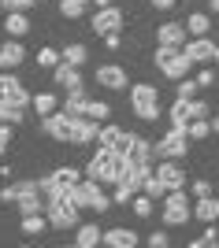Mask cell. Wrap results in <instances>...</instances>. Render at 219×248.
Wrapping results in <instances>:
<instances>
[{
    "mask_svg": "<svg viewBox=\"0 0 219 248\" xmlns=\"http://www.w3.org/2000/svg\"><path fill=\"white\" fill-rule=\"evenodd\" d=\"M212 82H216V74H212V71H201L197 74V85H201V89H208Z\"/></svg>",
    "mask_w": 219,
    "mask_h": 248,
    "instance_id": "obj_45",
    "label": "cell"
},
{
    "mask_svg": "<svg viewBox=\"0 0 219 248\" xmlns=\"http://www.w3.org/2000/svg\"><path fill=\"white\" fill-rule=\"evenodd\" d=\"M101 137V130H97L93 119H74V134H71V145H89V141H97Z\"/></svg>",
    "mask_w": 219,
    "mask_h": 248,
    "instance_id": "obj_20",
    "label": "cell"
},
{
    "mask_svg": "<svg viewBox=\"0 0 219 248\" xmlns=\"http://www.w3.org/2000/svg\"><path fill=\"white\" fill-rule=\"evenodd\" d=\"M141 193H145V197H152V200H160V197H167L171 189H167V182H164V178L156 174V170H152V174L145 178V186H141Z\"/></svg>",
    "mask_w": 219,
    "mask_h": 248,
    "instance_id": "obj_26",
    "label": "cell"
},
{
    "mask_svg": "<svg viewBox=\"0 0 219 248\" xmlns=\"http://www.w3.org/2000/svg\"><path fill=\"white\" fill-rule=\"evenodd\" d=\"M186 30H189V37H204V33L212 30V19L204 15V11H197V15L186 19Z\"/></svg>",
    "mask_w": 219,
    "mask_h": 248,
    "instance_id": "obj_27",
    "label": "cell"
},
{
    "mask_svg": "<svg viewBox=\"0 0 219 248\" xmlns=\"http://www.w3.org/2000/svg\"><path fill=\"white\" fill-rule=\"evenodd\" d=\"M93 30L97 33H119L123 30V11L119 8H97V15H93Z\"/></svg>",
    "mask_w": 219,
    "mask_h": 248,
    "instance_id": "obj_11",
    "label": "cell"
},
{
    "mask_svg": "<svg viewBox=\"0 0 219 248\" xmlns=\"http://www.w3.org/2000/svg\"><path fill=\"white\" fill-rule=\"evenodd\" d=\"M130 104H134V115L141 119V123H156L160 119V93L156 85H134L130 89Z\"/></svg>",
    "mask_w": 219,
    "mask_h": 248,
    "instance_id": "obj_3",
    "label": "cell"
},
{
    "mask_svg": "<svg viewBox=\"0 0 219 248\" xmlns=\"http://www.w3.org/2000/svg\"><path fill=\"white\" fill-rule=\"evenodd\" d=\"M85 60H89V48H85V45H67V48H63V63H71V67H82Z\"/></svg>",
    "mask_w": 219,
    "mask_h": 248,
    "instance_id": "obj_31",
    "label": "cell"
},
{
    "mask_svg": "<svg viewBox=\"0 0 219 248\" xmlns=\"http://www.w3.org/2000/svg\"><path fill=\"white\" fill-rule=\"evenodd\" d=\"M8 145H11V123H0V155L8 152Z\"/></svg>",
    "mask_w": 219,
    "mask_h": 248,
    "instance_id": "obj_43",
    "label": "cell"
},
{
    "mask_svg": "<svg viewBox=\"0 0 219 248\" xmlns=\"http://www.w3.org/2000/svg\"><path fill=\"white\" fill-rule=\"evenodd\" d=\"M89 11V0H60V15L63 19H82Z\"/></svg>",
    "mask_w": 219,
    "mask_h": 248,
    "instance_id": "obj_28",
    "label": "cell"
},
{
    "mask_svg": "<svg viewBox=\"0 0 219 248\" xmlns=\"http://www.w3.org/2000/svg\"><path fill=\"white\" fill-rule=\"evenodd\" d=\"M97 8H112V0H93Z\"/></svg>",
    "mask_w": 219,
    "mask_h": 248,
    "instance_id": "obj_49",
    "label": "cell"
},
{
    "mask_svg": "<svg viewBox=\"0 0 219 248\" xmlns=\"http://www.w3.org/2000/svg\"><path fill=\"white\" fill-rule=\"evenodd\" d=\"M212 130H216V134H219V115H216V119H212Z\"/></svg>",
    "mask_w": 219,
    "mask_h": 248,
    "instance_id": "obj_51",
    "label": "cell"
},
{
    "mask_svg": "<svg viewBox=\"0 0 219 248\" xmlns=\"http://www.w3.org/2000/svg\"><path fill=\"white\" fill-rule=\"evenodd\" d=\"M41 130L52 141H63V145H71V134H74V115L67 111H52L49 119H41Z\"/></svg>",
    "mask_w": 219,
    "mask_h": 248,
    "instance_id": "obj_8",
    "label": "cell"
},
{
    "mask_svg": "<svg viewBox=\"0 0 219 248\" xmlns=\"http://www.w3.org/2000/svg\"><path fill=\"white\" fill-rule=\"evenodd\" d=\"M201 85L197 82H189V78H182V82H178V100H193V93H197Z\"/></svg>",
    "mask_w": 219,
    "mask_h": 248,
    "instance_id": "obj_39",
    "label": "cell"
},
{
    "mask_svg": "<svg viewBox=\"0 0 219 248\" xmlns=\"http://www.w3.org/2000/svg\"><path fill=\"white\" fill-rule=\"evenodd\" d=\"M208 8H212V11H216V15H219V0H208Z\"/></svg>",
    "mask_w": 219,
    "mask_h": 248,
    "instance_id": "obj_50",
    "label": "cell"
},
{
    "mask_svg": "<svg viewBox=\"0 0 219 248\" xmlns=\"http://www.w3.org/2000/svg\"><path fill=\"white\" fill-rule=\"evenodd\" d=\"M74 248H89V245H74Z\"/></svg>",
    "mask_w": 219,
    "mask_h": 248,
    "instance_id": "obj_52",
    "label": "cell"
},
{
    "mask_svg": "<svg viewBox=\"0 0 219 248\" xmlns=\"http://www.w3.org/2000/svg\"><path fill=\"white\" fill-rule=\"evenodd\" d=\"M189 108H193V119H208V104L204 100H189Z\"/></svg>",
    "mask_w": 219,
    "mask_h": 248,
    "instance_id": "obj_44",
    "label": "cell"
},
{
    "mask_svg": "<svg viewBox=\"0 0 219 248\" xmlns=\"http://www.w3.org/2000/svg\"><path fill=\"white\" fill-rule=\"evenodd\" d=\"M74 245L101 248V245H104V230H101V226H78V237H74Z\"/></svg>",
    "mask_w": 219,
    "mask_h": 248,
    "instance_id": "obj_25",
    "label": "cell"
},
{
    "mask_svg": "<svg viewBox=\"0 0 219 248\" xmlns=\"http://www.w3.org/2000/svg\"><path fill=\"white\" fill-rule=\"evenodd\" d=\"M167 241H171V237H167V230H156V233H149V237H145V245L149 248H167Z\"/></svg>",
    "mask_w": 219,
    "mask_h": 248,
    "instance_id": "obj_41",
    "label": "cell"
},
{
    "mask_svg": "<svg viewBox=\"0 0 219 248\" xmlns=\"http://www.w3.org/2000/svg\"><path fill=\"white\" fill-rule=\"evenodd\" d=\"M156 67L171 78V82H182L186 78V71L193 67V60H189L186 52L178 48H167V45H156Z\"/></svg>",
    "mask_w": 219,
    "mask_h": 248,
    "instance_id": "obj_5",
    "label": "cell"
},
{
    "mask_svg": "<svg viewBox=\"0 0 219 248\" xmlns=\"http://www.w3.org/2000/svg\"><path fill=\"white\" fill-rule=\"evenodd\" d=\"M30 108H34L37 115H41V119H49V115L56 111V93H37V96H34V104H30Z\"/></svg>",
    "mask_w": 219,
    "mask_h": 248,
    "instance_id": "obj_29",
    "label": "cell"
},
{
    "mask_svg": "<svg viewBox=\"0 0 219 248\" xmlns=\"http://www.w3.org/2000/svg\"><path fill=\"white\" fill-rule=\"evenodd\" d=\"M15 207H19V215H41V211H49V200H41V193H30V197H22Z\"/></svg>",
    "mask_w": 219,
    "mask_h": 248,
    "instance_id": "obj_24",
    "label": "cell"
},
{
    "mask_svg": "<svg viewBox=\"0 0 219 248\" xmlns=\"http://www.w3.org/2000/svg\"><path fill=\"white\" fill-rule=\"evenodd\" d=\"M63 111L74 115V119H85L89 115V100H85L82 89H74V93H67V100H63Z\"/></svg>",
    "mask_w": 219,
    "mask_h": 248,
    "instance_id": "obj_23",
    "label": "cell"
},
{
    "mask_svg": "<svg viewBox=\"0 0 219 248\" xmlns=\"http://www.w3.org/2000/svg\"><path fill=\"white\" fill-rule=\"evenodd\" d=\"M104 245L108 248H137V233L134 230H126V226H115L104 233Z\"/></svg>",
    "mask_w": 219,
    "mask_h": 248,
    "instance_id": "obj_21",
    "label": "cell"
},
{
    "mask_svg": "<svg viewBox=\"0 0 219 248\" xmlns=\"http://www.w3.org/2000/svg\"><path fill=\"white\" fill-rule=\"evenodd\" d=\"M22 60H26V48H22L19 41H4L0 45V71H15Z\"/></svg>",
    "mask_w": 219,
    "mask_h": 248,
    "instance_id": "obj_16",
    "label": "cell"
},
{
    "mask_svg": "<svg viewBox=\"0 0 219 248\" xmlns=\"http://www.w3.org/2000/svg\"><path fill=\"white\" fill-rule=\"evenodd\" d=\"M30 193H41V182H30V178H26V182H11V186L0 189V200H4V204H19V200L30 197Z\"/></svg>",
    "mask_w": 219,
    "mask_h": 248,
    "instance_id": "obj_12",
    "label": "cell"
},
{
    "mask_svg": "<svg viewBox=\"0 0 219 248\" xmlns=\"http://www.w3.org/2000/svg\"><path fill=\"white\" fill-rule=\"evenodd\" d=\"M22 119H26V108H15V104H4V100H0V123L19 126Z\"/></svg>",
    "mask_w": 219,
    "mask_h": 248,
    "instance_id": "obj_32",
    "label": "cell"
},
{
    "mask_svg": "<svg viewBox=\"0 0 219 248\" xmlns=\"http://www.w3.org/2000/svg\"><path fill=\"white\" fill-rule=\"evenodd\" d=\"M97 85H104V89H126V71L115 67V63H104V67H97Z\"/></svg>",
    "mask_w": 219,
    "mask_h": 248,
    "instance_id": "obj_14",
    "label": "cell"
},
{
    "mask_svg": "<svg viewBox=\"0 0 219 248\" xmlns=\"http://www.w3.org/2000/svg\"><path fill=\"white\" fill-rule=\"evenodd\" d=\"M130 207H134L137 218H149V215H152V197H145V193H141V197L130 200Z\"/></svg>",
    "mask_w": 219,
    "mask_h": 248,
    "instance_id": "obj_37",
    "label": "cell"
},
{
    "mask_svg": "<svg viewBox=\"0 0 219 248\" xmlns=\"http://www.w3.org/2000/svg\"><path fill=\"white\" fill-rule=\"evenodd\" d=\"M186 22H164L156 26V45H167V48H186Z\"/></svg>",
    "mask_w": 219,
    "mask_h": 248,
    "instance_id": "obj_10",
    "label": "cell"
},
{
    "mask_svg": "<svg viewBox=\"0 0 219 248\" xmlns=\"http://www.w3.org/2000/svg\"><path fill=\"white\" fill-rule=\"evenodd\" d=\"M212 248H219V241H216V245H212Z\"/></svg>",
    "mask_w": 219,
    "mask_h": 248,
    "instance_id": "obj_53",
    "label": "cell"
},
{
    "mask_svg": "<svg viewBox=\"0 0 219 248\" xmlns=\"http://www.w3.org/2000/svg\"><path fill=\"white\" fill-rule=\"evenodd\" d=\"M71 197H74L78 207H89V211H97V215L112 211V200L101 193V182H93V178H82V182L71 189Z\"/></svg>",
    "mask_w": 219,
    "mask_h": 248,
    "instance_id": "obj_2",
    "label": "cell"
},
{
    "mask_svg": "<svg viewBox=\"0 0 219 248\" xmlns=\"http://www.w3.org/2000/svg\"><path fill=\"white\" fill-rule=\"evenodd\" d=\"M189 215H193V211H189L182 189H175V193H167V197H164V226H186Z\"/></svg>",
    "mask_w": 219,
    "mask_h": 248,
    "instance_id": "obj_6",
    "label": "cell"
},
{
    "mask_svg": "<svg viewBox=\"0 0 219 248\" xmlns=\"http://www.w3.org/2000/svg\"><path fill=\"white\" fill-rule=\"evenodd\" d=\"M156 174H160V178L167 182V189H171V193L186 186V174H182V167H178V159H167V163H160V167H156Z\"/></svg>",
    "mask_w": 219,
    "mask_h": 248,
    "instance_id": "obj_18",
    "label": "cell"
},
{
    "mask_svg": "<svg viewBox=\"0 0 219 248\" xmlns=\"http://www.w3.org/2000/svg\"><path fill=\"white\" fill-rule=\"evenodd\" d=\"M193 215H197V218H204V222H216V218H219V204H216L212 197H204V200H197Z\"/></svg>",
    "mask_w": 219,
    "mask_h": 248,
    "instance_id": "obj_30",
    "label": "cell"
},
{
    "mask_svg": "<svg viewBox=\"0 0 219 248\" xmlns=\"http://www.w3.org/2000/svg\"><path fill=\"white\" fill-rule=\"evenodd\" d=\"M216 204H219V200H216Z\"/></svg>",
    "mask_w": 219,
    "mask_h": 248,
    "instance_id": "obj_57",
    "label": "cell"
},
{
    "mask_svg": "<svg viewBox=\"0 0 219 248\" xmlns=\"http://www.w3.org/2000/svg\"><path fill=\"white\" fill-rule=\"evenodd\" d=\"M149 4H152V8H156V11H167V8H171V4H175V0H149Z\"/></svg>",
    "mask_w": 219,
    "mask_h": 248,
    "instance_id": "obj_47",
    "label": "cell"
},
{
    "mask_svg": "<svg viewBox=\"0 0 219 248\" xmlns=\"http://www.w3.org/2000/svg\"><path fill=\"white\" fill-rule=\"evenodd\" d=\"M216 60H219V52H216Z\"/></svg>",
    "mask_w": 219,
    "mask_h": 248,
    "instance_id": "obj_55",
    "label": "cell"
},
{
    "mask_svg": "<svg viewBox=\"0 0 219 248\" xmlns=\"http://www.w3.org/2000/svg\"><path fill=\"white\" fill-rule=\"evenodd\" d=\"M0 4H4V11L11 15V11H30L37 0H0Z\"/></svg>",
    "mask_w": 219,
    "mask_h": 248,
    "instance_id": "obj_40",
    "label": "cell"
},
{
    "mask_svg": "<svg viewBox=\"0 0 219 248\" xmlns=\"http://www.w3.org/2000/svg\"><path fill=\"white\" fill-rule=\"evenodd\" d=\"M19 248H26V245H19Z\"/></svg>",
    "mask_w": 219,
    "mask_h": 248,
    "instance_id": "obj_56",
    "label": "cell"
},
{
    "mask_svg": "<svg viewBox=\"0 0 219 248\" xmlns=\"http://www.w3.org/2000/svg\"><path fill=\"white\" fill-rule=\"evenodd\" d=\"M52 78H56V85H63L67 93H74V89H82V74H78V67H71V63H60L52 71Z\"/></svg>",
    "mask_w": 219,
    "mask_h": 248,
    "instance_id": "obj_17",
    "label": "cell"
},
{
    "mask_svg": "<svg viewBox=\"0 0 219 248\" xmlns=\"http://www.w3.org/2000/svg\"><path fill=\"white\" fill-rule=\"evenodd\" d=\"M152 152L164 155V159H186V152H189V134H186V130H171L160 145H152Z\"/></svg>",
    "mask_w": 219,
    "mask_h": 248,
    "instance_id": "obj_9",
    "label": "cell"
},
{
    "mask_svg": "<svg viewBox=\"0 0 219 248\" xmlns=\"http://www.w3.org/2000/svg\"><path fill=\"white\" fill-rule=\"evenodd\" d=\"M182 52H186L193 63H208V60H216L219 45H212L208 37H193V41H186V48H182Z\"/></svg>",
    "mask_w": 219,
    "mask_h": 248,
    "instance_id": "obj_13",
    "label": "cell"
},
{
    "mask_svg": "<svg viewBox=\"0 0 219 248\" xmlns=\"http://www.w3.org/2000/svg\"><path fill=\"white\" fill-rule=\"evenodd\" d=\"M186 134H189V141H204V137L212 134V119H193Z\"/></svg>",
    "mask_w": 219,
    "mask_h": 248,
    "instance_id": "obj_35",
    "label": "cell"
},
{
    "mask_svg": "<svg viewBox=\"0 0 219 248\" xmlns=\"http://www.w3.org/2000/svg\"><path fill=\"white\" fill-rule=\"evenodd\" d=\"M104 45H108V52H115L119 45H123V37H119V33H108V37H104Z\"/></svg>",
    "mask_w": 219,
    "mask_h": 248,
    "instance_id": "obj_46",
    "label": "cell"
},
{
    "mask_svg": "<svg viewBox=\"0 0 219 248\" xmlns=\"http://www.w3.org/2000/svg\"><path fill=\"white\" fill-rule=\"evenodd\" d=\"M112 115V108H108L104 100H89V115L85 119H93V123H101V119H108Z\"/></svg>",
    "mask_w": 219,
    "mask_h": 248,
    "instance_id": "obj_38",
    "label": "cell"
},
{
    "mask_svg": "<svg viewBox=\"0 0 219 248\" xmlns=\"http://www.w3.org/2000/svg\"><path fill=\"white\" fill-rule=\"evenodd\" d=\"M4 30H8L11 41H19L22 33H30V19H26V11H11L8 19H4Z\"/></svg>",
    "mask_w": 219,
    "mask_h": 248,
    "instance_id": "obj_22",
    "label": "cell"
},
{
    "mask_svg": "<svg viewBox=\"0 0 219 248\" xmlns=\"http://www.w3.org/2000/svg\"><path fill=\"white\" fill-rule=\"evenodd\" d=\"M63 63V52H56V48H41L37 52V67H49V71H56Z\"/></svg>",
    "mask_w": 219,
    "mask_h": 248,
    "instance_id": "obj_36",
    "label": "cell"
},
{
    "mask_svg": "<svg viewBox=\"0 0 219 248\" xmlns=\"http://www.w3.org/2000/svg\"><path fill=\"white\" fill-rule=\"evenodd\" d=\"M60 248H67V245H60ZM71 248H74V245H71Z\"/></svg>",
    "mask_w": 219,
    "mask_h": 248,
    "instance_id": "obj_54",
    "label": "cell"
},
{
    "mask_svg": "<svg viewBox=\"0 0 219 248\" xmlns=\"http://www.w3.org/2000/svg\"><path fill=\"white\" fill-rule=\"evenodd\" d=\"M123 167H126V155L101 148V152L89 159V167H85V178H93L101 186H119V182H123Z\"/></svg>",
    "mask_w": 219,
    "mask_h": 248,
    "instance_id": "obj_1",
    "label": "cell"
},
{
    "mask_svg": "<svg viewBox=\"0 0 219 248\" xmlns=\"http://www.w3.org/2000/svg\"><path fill=\"white\" fill-rule=\"evenodd\" d=\"M78 211L82 207L74 204V197L71 193H63V197H56V200H49V222H52L56 230H78Z\"/></svg>",
    "mask_w": 219,
    "mask_h": 248,
    "instance_id": "obj_4",
    "label": "cell"
},
{
    "mask_svg": "<svg viewBox=\"0 0 219 248\" xmlns=\"http://www.w3.org/2000/svg\"><path fill=\"white\" fill-rule=\"evenodd\" d=\"M52 178H56V182H60L63 189H74V186H78V182H82V174H78L74 167H60V170H52Z\"/></svg>",
    "mask_w": 219,
    "mask_h": 248,
    "instance_id": "obj_34",
    "label": "cell"
},
{
    "mask_svg": "<svg viewBox=\"0 0 219 248\" xmlns=\"http://www.w3.org/2000/svg\"><path fill=\"white\" fill-rule=\"evenodd\" d=\"M186 248H212V245H208V241H204V237H197V241H189Z\"/></svg>",
    "mask_w": 219,
    "mask_h": 248,
    "instance_id": "obj_48",
    "label": "cell"
},
{
    "mask_svg": "<svg viewBox=\"0 0 219 248\" xmlns=\"http://www.w3.org/2000/svg\"><path fill=\"white\" fill-rule=\"evenodd\" d=\"M193 197H197V200L212 197V182H208V178H197V182H193Z\"/></svg>",
    "mask_w": 219,
    "mask_h": 248,
    "instance_id": "obj_42",
    "label": "cell"
},
{
    "mask_svg": "<svg viewBox=\"0 0 219 248\" xmlns=\"http://www.w3.org/2000/svg\"><path fill=\"white\" fill-rule=\"evenodd\" d=\"M167 119H171V130H189V123H193V108H189V100H175V104H171V111H167Z\"/></svg>",
    "mask_w": 219,
    "mask_h": 248,
    "instance_id": "obj_19",
    "label": "cell"
},
{
    "mask_svg": "<svg viewBox=\"0 0 219 248\" xmlns=\"http://www.w3.org/2000/svg\"><path fill=\"white\" fill-rule=\"evenodd\" d=\"M0 100H4V104H15V108H30L34 96L22 89V82L11 71H0Z\"/></svg>",
    "mask_w": 219,
    "mask_h": 248,
    "instance_id": "obj_7",
    "label": "cell"
},
{
    "mask_svg": "<svg viewBox=\"0 0 219 248\" xmlns=\"http://www.w3.org/2000/svg\"><path fill=\"white\" fill-rule=\"evenodd\" d=\"M45 226H52V222H49V215H22V233H41Z\"/></svg>",
    "mask_w": 219,
    "mask_h": 248,
    "instance_id": "obj_33",
    "label": "cell"
},
{
    "mask_svg": "<svg viewBox=\"0 0 219 248\" xmlns=\"http://www.w3.org/2000/svg\"><path fill=\"white\" fill-rule=\"evenodd\" d=\"M126 137H130V134H123L119 126H104V130H101V137H97V145L108 148V152L126 155Z\"/></svg>",
    "mask_w": 219,
    "mask_h": 248,
    "instance_id": "obj_15",
    "label": "cell"
}]
</instances>
